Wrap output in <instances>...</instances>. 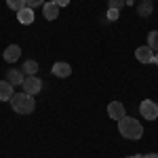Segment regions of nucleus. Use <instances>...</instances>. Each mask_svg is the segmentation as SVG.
<instances>
[{
    "instance_id": "obj_17",
    "label": "nucleus",
    "mask_w": 158,
    "mask_h": 158,
    "mask_svg": "<svg viewBox=\"0 0 158 158\" xmlns=\"http://www.w3.org/2000/svg\"><path fill=\"white\" fill-rule=\"evenodd\" d=\"M108 4H110V9H118V11H120L122 6L127 4V0H110Z\"/></svg>"
},
{
    "instance_id": "obj_20",
    "label": "nucleus",
    "mask_w": 158,
    "mask_h": 158,
    "mask_svg": "<svg viewBox=\"0 0 158 158\" xmlns=\"http://www.w3.org/2000/svg\"><path fill=\"white\" fill-rule=\"evenodd\" d=\"M55 2H57L59 6H68V4H70V0H55Z\"/></svg>"
},
{
    "instance_id": "obj_8",
    "label": "nucleus",
    "mask_w": 158,
    "mask_h": 158,
    "mask_svg": "<svg viewBox=\"0 0 158 158\" xmlns=\"http://www.w3.org/2000/svg\"><path fill=\"white\" fill-rule=\"evenodd\" d=\"M51 72L55 74L57 78H68V76L72 74V65H70V63H65V61H57V63H53Z\"/></svg>"
},
{
    "instance_id": "obj_9",
    "label": "nucleus",
    "mask_w": 158,
    "mask_h": 158,
    "mask_svg": "<svg viewBox=\"0 0 158 158\" xmlns=\"http://www.w3.org/2000/svg\"><path fill=\"white\" fill-rule=\"evenodd\" d=\"M59 4L53 0V2H44L42 4V15H44V19H49V21H53V19H57V15H59Z\"/></svg>"
},
{
    "instance_id": "obj_12",
    "label": "nucleus",
    "mask_w": 158,
    "mask_h": 158,
    "mask_svg": "<svg viewBox=\"0 0 158 158\" xmlns=\"http://www.w3.org/2000/svg\"><path fill=\"white\" fill-rule=\"evenodd\" d=\"M6 80H9L13 86H15V85H23L25 76H23V72H19V70H9V74H6Z\"/></svg>"
},
{
    "instance_id": "obj_5",
    "label": "nucleus",
    "mask_w": 158,
    "mask_h": 158,
    "mask_svg": "<svg viewBox=\"0 0 158 158\" xmlns=\"http://www.w3.org/2000/svg\"><path fill=\"white\" fill-rule=\"evenodd\" d=\"M108 116L112 120H120L122 116H127V110H124V103L120 101H112L108 106Z\"/></svg>"
},
{
    "instance_id": "obj_4",
    "label": "nucleus",
    "mask_w": 158,
    "mask_h": 158,
    "mask_svg": "<svg viewBox=\"0 0 158 158\" xmlns=\"http://www.w3.org/2000/svg\"><path fill=\"white\" fill-rule=\"evenodd\" d=\"M40 91H42V80L38 76H25L23 93H27V95H38Z\"/></svg>"
},
{
    "instance_id": "obj_7",
    "label": "nucleus",
    "mask_w": 158,
    "mask_h": 158,
    "mask_svg": "<svg viewBox=\"0 0 158 158\" xmlns=\"http://www.w3.org/2000/svg\"><path fill=\"white\" fill-rule=\"evenodd\" d=\"M2 57H4L6 63H15V61L21 57V47H19V44H9V47L4 49V53H2Z\"/></svg>"
},
{
    "instance_id": "obj_15",
    "label": "nucleus",
    "mask_w": 158,
    "mask_h": 158,
    "mask_svg": "<svg viewBox=\"0 0 158 158\" xmlns=\"http://www.w3.org/2000/svg\"><path fill=\"white\" fill-rule=\"evenodd\" d=\"M6 6H9L11 11L19 13V11H23L27 4H25V0H6Z\"/></svg>"
},
{
    "instance_id": "obj_18",
    "label": "nucleus",
    "mask_w": 158,
    "mask_h": 158,
    "mask_svg": "<svg viewBox=\"0 0 158 158\" xmlns=\"http://www.w3.org/2000/svg\"><path fill=\"white\" fill-rule=\"evenodd\" d=\"M108 19L110 21H116L118 19V9H108Z\"/></svg>"
},
{
    "instance_id": "obj_22",
    "label": "nucleus",
    "mask_w": 158,
    "mask_h": 158,
    "mask_svg": "<svg viewBox=\"0 0 158 158\" xmlns=\"http://www.w3.org/2000/svg\"><path fill=\"white\" fill-rule=\"evenodd\" d=\"M154 63H158V53H154Z\"/></svg>"
},
{
    "instance_id": "obj_11",
    "label": "nucleus",
    "mask_w": 158,
    "mask_h": 158,
    "mask_svg": "<svg viewBox=\"0 0 158 158\" xmlns=\"http://www.w3.org/2000/svg\"><path fill=\"white\" fill-rule=\"evenodd\" d=\"M17 19H19V23H23V25L34 23V11H32L30 6H25L23 11H19V13H17Z\"/></svg>"
},
{
    "instance_id": "obj_16",
    "label": "nucleus",
    "mask_w": 158,
    "mask_h": 158,
    "mask_svg": "<svg viewBox=\"0 0 158 158\" xmlns=\"http://www.w3.org/2000/svg\"><path fill=\"white\" fill-rule=\"evenodd\" d=\"M148 47L154 51V53H158V30L148 34Z\"/></svg>"
},
{
    "instance_id": "obj_13",
    "label": "nucleus",
    "mask_w": 158,
    "mask_h": 158,
    "mask_svg": "<svg viewBox=\"0 0 158 158\" xmlns=\"http://www.w3.org/2000/svg\"><path fill=\"white\" fill-rule=\"evenodd\" d=\"M137 13L141 17H150V13H152V0H141V4L137 6Z\"/></svg>"
},
{
    "instance_id": "obj_23",
    "label": "nucleus",
    "mask_w": 158,
    "mask_h": 158,
    "mask_svg": "<svg viewBox=\"0 0 158 158\" xmlns=\"http://www.w3.org/2000/svg\"><path fill=\"white\" fill-rule=\"evenodd\" d=\"M133 2H135V0H127V4H129V6H131V4H133Z\"/></svg>"
},
{
    "instance_id": "obj_10",
    "label": "nucleus",
    "mask_w": 158,
    "mask_h": 158,
    "mask_svg": "<svg viewBox=\"0 0 158 158\" xmlns=\"http://www.w3.org/2000/svg\"><path fill=\"white\" fill-rule=\"evenodd\" d=\"M13 95V85L9 80H0V101H11Z\"/></svg>"
},
{
    "instance_id": "obj_3",
    "label": "nucleus",
    "mask_w": 158,
    "mask_h": 158,
    "mask_svg": "<svg viewBox=\"0 0 158 158\" xmlns=\"http://www.w3.org/2000/svg\"><path fill=\"white\" fill-rule=\"evenodd\" d=\"M139 112L146 120H156L158 118V103H154L152 99H143L139 103Z\"/></svg>"
},
{
    "instance_id": "obj_2",
    "label": "nucleus",
    "mask_w": 158,
    "mask_h": 158,
    "mask_svg": "<svg viewBox=\"0 0 158 158\" xmlns=\"http://www.w3.org/2000/svg\"><path fill=\"white\" fill-rule=\"evenodd\" d=\"M11 108L15 114H21V116H30L34 110H36V101L34 95H27V93H15L11 99Z\"/></svg>"
},
{
    "instance_id": "obj_6",
    "label": "nucleus",
    "mask_w": 158,
    "mask_h": 158,
    "mask_svg": "<svg viewBox=\"0 0 158 158\" xmlns=\"http://www.w3.org/2000/svg\"><path fill=\"white\" fill-rule=\"evenodd\" d=\"M135 57H137V61L139 63H152L154 61V51L150 49V47H137L135 49Z\"/></svg>"
},
{
    "instance_id": "obj_21",
    "label": "nucleus",
    "mask_w": 158,
    "mask_h": 158,
    "mask_svg": "<svg viewBox=\"0 0 158 158\" xmlns=\"http://www.w3.org/2000/svg\"><path fill=\"white\" fill-rule=\"evenodd\" d=\"M141 158H158V154H146V156H141Z\"/></svg>"
},
{
    "instance_id": "obj_14",
    "label": "nucleus",
    "mask_w": 158,
    "mask_h": 158,
    "mask_svg": "<svg viewBox=\"0 0 158 158\" xmlns=\"http://www.w3.org/2000/svg\"><path fill=\"white\" fill-rule=\"evenodd\" d=\"M23 72L27 74V76H36V72H38V63L34 59H27L23 63Z\"/></svg>"
},
{
    "instance_id": "obj_1",
    "label": "nucleus",
    "mask_w": 158,
    "mask_h": 158,
    "mask_svg": "<svg viewBox=\"0 0 158 158\" xmlns=\"http://www.w3.org/2000/svg\"><path fill=\"white\" fill-rule=\"evenodd\" d=\"M118 131L124 139H131V141H137L143 137V127L137 118H131V116H122L118 120Z\"/></svg>"
},
{
    "instance_id": "obj_24",
    "label": "nucleus",
    "mask_w": 158,
    "mask_h": 158,
    "mask_svg": "<svg viewBox=\"0 0 158 158\" xmlns=\"http://www.w3.org/2000/svg\"><path fill=\"white\" fill-rule=\"evenodd\" d=\"M131 158H135V156H131Z\"/></svg>"
},
{
    "instance_id": "obj_19",
    "label": "nucleus",
    "mask_w": 158,
    "mask_h": 158,
    "mask_svg": "<svg viewBox=\"0 0 158 158\" xmlns=\"http://www.w3.org/2000/svg\"><path fill=\"white\" fill-rule=\"evenodd\" d=\"M25 4H27L30 9H36L40 4H44V0H25Z\"/></svg>"
}]
</instances>
